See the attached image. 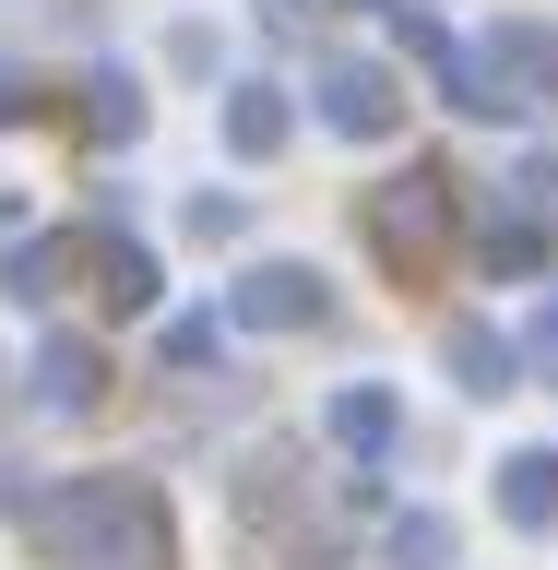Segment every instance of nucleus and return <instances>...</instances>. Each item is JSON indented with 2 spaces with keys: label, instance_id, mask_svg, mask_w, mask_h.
<instances>
[{
  "label": "nucleus",
  "instance_id": "1",
  "mask_svg": "<svg viewBox=\"0 0 558 570\" xmlns=\"http://www.w3.org/2000/svg\"><path fill=\"white\" fill-rule=\"evenodd\" d=\"M321 119L345 142H381L392 119H404V96H392V71L381 60H333V83H321Z\"/></svg>",
  "mask_w": 558,
  "mask_h": 570
},
{
  "label": "nucleus",
  "instance_id": "2",
  "mask_svg": "<svg viewBox=\"0 0 558 570\" xmlns=\"http://www.w3.org/2000/svg\"><path fill=\"white\" fill-rule=\"evenodd\" d=\"M238 321H274V333L285 321H321V274L310 262H262V274L238 285Z\"/></svg>",
  "mask_w": 558,
  "mask_h": 570
},
{
  "label": "nucleus",
  "instance_id": "3",
  "mask_svg": "<svg viewBox=\"0 0 558 570\" xmlns=\"http://www.w3.org/2000/svg\"><path fill=\"white\" fill-rule=\"evenodd\" d=\"M499 511H511V523H558V452H511L499 463Z\"/></svg>",
  "mask_w": 558,
  "mask_h": 570
},
{
  "label": "nucleus",
  "instance_id": "4",
  "mask_svg": "<svg viewBox=\"0 0 558 570\" xmlns=\"http://www.w3.org/2000/svg\"><path fill=\"white\" fill-rule=\"evenodd\" d=\"M226 142H238V155H274V142H285V107H274V83H249V96L226 107Z\"/></svg>",
  "mask_w": 558,
  "mask_h": 570
},
{
  "label": "nucleus",
  "instance_id": "5",
  "mask_svg": "<svg viewBox=\"0 0 558 570\" xmlns=\"http://www.w3.org/2000/svg\"><path fill=\"white\" fill-rule=\"evenodd\" d=\"M333 440L381 452V440H392V392H333Z\"/></svg>",
  "mask_w": 558,
  "mask_h": 570
},
{
  "label": "nucleus",
  "instance_id": "6",
  "mask_svg": "<svg viewBox=\"0 0 558 570\" xmlns=\"http://www.w3.org/2000/svg\"><path fill=\"white\" fill-rule=\"evenodd\" d=\"M84 392H96V356H84V345H48V404H84Z\"/></svg>",
  "mask_w": 558,
  "mask_h": 570
},
{
  "label": "nucleus",
  "instance_id": "7",
  "mask_svg": "<svg viewBox=\"0 0 558 570\" xmlns=\"http://www.w3.org/2000/svg\"><path fill=\"white\" fill-rule=\"evenodd\" d=\"M452 356H463V392H511V381H499V368H511V356H499V345H488V333H463V345H452Z\"/></svg>",
  "mask_w": 558,
  "mask_h": 570
}]
</instances>
